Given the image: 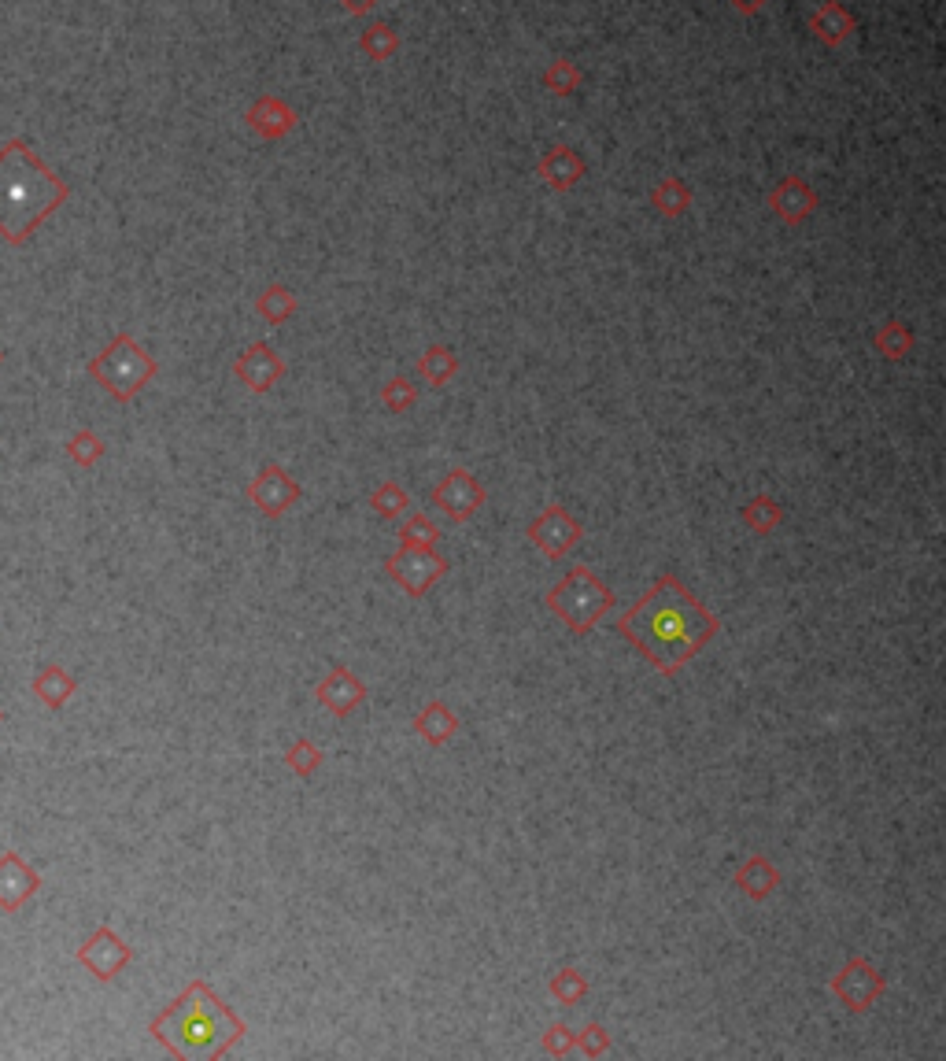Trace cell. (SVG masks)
<instances>
[{"label": "cell", "mask_w": 946, "mask_h": 1061, "mask_svg": "<svg viewBox=\"0 0 946 1061\" xmlns=\"http://www.w3.org/2000/svg\"><path fill=\"white\" fill-rule=\"evenodd\" d=\"M717 633L721 618L677 574L655 577V585L618 622V636H625L662 677H677Z\"/></svg>", "instance_id": "1"}, {"label": "cell", "mask_w": 946, "mask_h": 1061, "mask_svg": "<svg viewBox=\"0 0 946 1061\" xmlns=\"http://www.w3.org/2000/svg\"><path fill=\"white\" fill-rule=\"evenodd\" d=\"M244 1032L241 1017L200 976L152 1021V1036L174 1058H226Z\"/></svg>", "instance_id": "2"}, {"label": "cell", "mask_w": 946, "mask_h": 1061, "mask_svg": "<svg viewBox=\"0 0 946 1061\" xmlns=\"http://www.w3.org/2000/svg\"><path fill=\"white\" fill-rule=\"evenodd\" d=\"M544 603L570 633L588 636L614 610V592H610V585L603 577H595V570L588 562H577V566L566 570L562 581L551 585Z\"/></svg>", "instance_id": "3"}, {"label": "cell", "mask_w": 946, "mask_h": 1061, "mask_svg": "<svg viewBox=\"0 0 946 1061\" xmlns=\"http://www.w3.org/2000/svg\"><path fill=\"white\" fill-rule=\"evenodd\" d=\"M89 370H93V378H97L115 400L130 403L137 392L145 389L148 381L156 378L159 366H156V359L130 337V333H119V337H115V341L89 363Z\"/></svg>", "instance_id": "4"}, {"label": "cell", "mask_w": 946, "mask_h": 1061, "mask_svg": "<svg viewBox=\"0 0 946 1061\" xmlns=\"http://www.w3.org/2000/svg\"><path fill=\"white\" fill-rule=\"evenodd\" d=\"M385 574L407 592V596H425L437 585L440 577L448 574V559L437 548H422V544H400L385 562Z\"/></svg>", "instance_id": "5"}, {"label": "cell", "mask_w": 946, "mask_h": 1061, "mask_svg": "<svg viewBox=\"0 0 946 1061\" xmlns=\"http://www.w3.org/2000/svg\"><path fill=\"white\" fill-rule=\"evenodd\" d=\"M525 537H529L533 548L544 551V559L558 562V559H566V555L584 540V525L577 522L562 503H551V507H544V511L529 522Z\"/></svg>", "instance_id": "6"}, {"label": "cell", "mask_w": 946, "mask_h": 1061, "mask_svg": "<svg viewBox=\"0 0 946 1061\" xmlns=\"http://www.w3.org/2000/svg\"><path fill=\"white\" fill-rule=\"evenodd\" d=\"M884 991H887V980L862 954H850L847 962H843V969L832 976V995L850 1013H865L869 1006H876V1002L884 999Z\"/></svg>", "instance_id": "7"}, {"label": "cell", "mask_w": 946, "mask_h": 1061, "mask_svg": "<svg viewBox=\"0 0 946 1061\" xmlns=\"http://www.w3.org/2000/svg\"><path fill=\"white\" fill-rule=\"evenodd\" d=\"M429 500H433V507H437L440 514H448L451 522H470L473 514L485 507L488 492H485V485H481V481L470 474V470L455 466V470H448V474H444L437 485H433Z\"/></svg>", "instance_id": "8"}, {"label": "cell", "mask_w": 946, "mask_h": 1061, "mask_svg": "<svg viewBox=\"0 0 946 1061\" xmlns=\"http://www.w3.org/2000/svg\"><path fill=\"white\" fill-rule=\"evenodd\" d=\"M300 496H304V488L296 485V481L289 477V470L278 463H267L252 481H248V500L255 503V511L267 514V518L289 514L292 507L300 503Z\"/></svg>", "instance_id": "9"}, {"label": "cell", "mask_w": 946, "mask_h": 1061, "mask_svg": "<svg viewBox=\"0 0 946 1061\" xmlns=\"http://www.w3.org/2000/svg\"><path fill=\"white\" fill-rule=\"evenodd\" d=\"M366 684L359 681V673L348 670V666H333V670L315 684V703L322 710H329L333 718H352L355 710L366 703Z\"/></svg>", "instance_id": "10"}, {"label": "cell", "mask_w": 946, "mask_h": 1061, "mask_svg": "<svg viewBox=\"0 0 946 1061\" xmlns=\"http://www.w3.org/2000/svg\"><path fill=\"white\" fill-rule=\"evenodd\" d=\"M233 374H237V381H241L248 392L263 396V392H270L281 378H285V359L270 348V341H252L241 355H237Z\"/></svg>", "instance_id": "11"}, {"label": "cell", "mask_w": 946, "mask_h": 1061, "mask_svg": "<svg viewBox=\"0 0 946 1061\" xmlns=\"http://www.w3.org/2000/svg\"><path fill=\"white\" fill-rule=\"evenodd\" d=\"M78 962L97 976V980H115V976L134 962V951L111 932V925H100L89 940L78 947Z\"/></svg>", "instance_id": "12"}, {"label": "cell", "mask_w": 946, "mask_h": 1061, "mask_svg": "<svg viewBox=\"0 0 946 1061\" xmlns=\"http://www.w3.org/2000/svg\"><path fill=\"white\" fill-rule=\"evenodd\" d=\"M37 888H41V877L26 866V858H19V854L0 858V910L4 914H15L23 903H30Z\"/></svg>", "instance_id": "13"}, {"label": "cell", "mask_w": 946, "mask_h": 1061, "mask_svg": "<svg viewBox=\"0 0 946 1061\" xmlns=\"http://www.w3.org/2000/svg\"><path fill=\"white\" fill-rule=\"evenodd\" d=\"M769 208H773V215H777L780 222L802 226V222L817 211V193H813V185L802 182V178H784V182L769 193Z\"/></svg>", "instance_id": "14"}, {"label": "cell", "mask_w": 946, "mask_h": 1061, "mask_svg": "<svg viewBox=\"0 0 946 1061\" xmlns=\"http://www.w3.org/2000/svg\"><path fill=\"white\" fill-rule=\"evenodd\" d=\"M459 729H462V718L444 703V699H429V703L418 710V718H414V732H418L429 747L451 744V740L459 736Z\"/></svg>", "instance_id": "15"}, {"label": "cell", "mask_w": 946, "mask_h": 1061, "mask_svg": "<svg viewBox=\"0 0 946 1061\" xmlns=\"http://www.w3.org/2000/svg\"><path fill=\"white\" fill-rule=\"evenodd\" d=\"M536 171H540V178H544L551 189H558V193H566V189H573V185L581 182L584 178V159L573 152V148L566 145H555V148H547L544 156H540V163H536Z\"/></svg>", "instance_id": "16"}, {"label": "cell", "mask_w": 946, "mask_h": 1061, "mask_svg": "<svg viewBox=\"0 0 946 1061\" xmlns=\"http://www.w3.org/2000/svg\"><path fill=\"white\" fill-rule=\"evenodd\" d=\"M248 126H252L255 134L263 137V141H278V137H285L296 126V111L285 104L281 97H259L248 108Z\"/></svg>", "instance_id": "17"}, {"label": "cell", "mask_w": 946, "mask_h": 1061, "mask_svg": "<svg viewBox=\"0 0 946 1061\" xmlns=\"http://www.w3.org/2000/svg\"><path fill=\"white\" fill-rule=\"evenodd\" d=\"M732 884H736L751 903H765V899L780 888V869L773 866L765 854H751V858L732 873Z\"/></svg>", "instance_id": "18"}, {"label": "cell", "mask_w": 946, "mask_h": 1061, "mask_svg": "<svg viewBox=\"0 0 946 1061\" xmlns=\"http://www.w3.org/2000/svg\"><path fill=\"white\" fill-rule=\"evenodd\" d=\"M810 30L821 41H825L828 49H836V45H843L850 37V30H854V19H850V12L843 8V4H836V0H825L821 8H817V15L810 19Z\"/></svg>", "instance_id": "19"}, {"label": "cell", "mask_w": 946, "mask_h": 1061, "mask_svg": "<svg viewBox=\"0 0 946 1061\" xmlns=\"http://www.w3.org/2000/svg\"><path fill=\"white\" fill-rule=\"evenodd\" d=\"M296 311H300V300H296L289 285H281V281L267 285L263 293L255 296V315L263 318V322H270V326H281V322H289V318L296 315Z\"/></svg>", "instance_id": "20"}, {"label": "cell", "mask_w": 946, "mask_h": 1061, "mask_svg": "<svg viewBox=\"0 0 946 1061\" xmlns=\"http://www.w3.org/2000/svg\"><path fill=\"white\" fill-rule=\"evenodd\" d=\"M78 692V681H74L71 673L63 670V666H49V670H41L37 673V681H34V696L45 703L49 710H60L67 699Z\"/></svg>", "instance_id": "21"}, {"label": "cell", "mask_w": 946, "mask_h": 1061, "mask_svg": "<svg viewBox=\"0 0 946 1061\" xmlns=\"http://www.w3.org/2000/svg\"><path fill=\"white\" fill-rule=\"evenodd\" d=\"M418 374H422L433 389H444L455 374H459V355L451 352L448 344H429L418 359Z\"/></svg>", "instance_id": "22"}, {"label": "cell", "mask_w": 946, "mask_h": 1061, "mask_svg": "<svg viewBox=\"0 0 946 1061\" xmlns=\"http://www.w3.org/2000/svg\"><path fill=\"white\" fill-rule=\"evenodd\" d=\"M780 522H784V503L773 500L769 492H758V496L743 507V525H747L751 533H758V537H769L773 529H780Z\"/></svg>", "instance_id": "23"}, {"label": "cell", "mask_w": 946, "mask_h": 1061, "mask_svg": "<svg viewBox=\"0 0 946 1061\" xmlns=\"http://www.w3.org/2000/svg\"><path fill=\"white\" fill-rule=\"evenodd\" d=\"M873 348L880 359L898 363V359H906V355L913 352V330L906 326V322L891 318V322H884V326L873 333Z\"/></svg>", "instance_id": "24"}, {"label": "cell", "mask_w": 946, "mask_h": 1061, "mask_svg": "<svg viewBox=\"0 0 946 1061\" xmlns=\"http://www.w3.org/2000/svg\"><path fill=\"white\" fill-rule=\"evenodd\" d=\"M370 507H374L377 518L396 522V518H403V514L411 511V492H407L396 477H389V481H381V485L370 492Z\"/></svg>", "instance_id": "25"}, {"label": "cell", "mask_w": 946, "mask_h": 1061, "mask_svg": "<svg viewBox=\"0 0 946 1061\" xmlns=\"http://www.w3.org/2000/svg\"><path fill=\"white\" fill-rule=\"evenodd\" d=\"M281 762H285V769H289V773H296L300 781H307V777H315L318 769H322V762H326V751H322L315 740L300 736V740H292V744L285 747Z\"/></svg>", "instance_id": "26"}, {"label": "cell", "mask_w": 946, "mask_h": 1061, "mask_svg": "<svg viewBox=\"0 0 946 1061\" xmlns=\"http://www.w3.org/2000/svg\"><path fill=\"white\" fill-rule=\"evenodd\" d=\"M396 537H400V544H422V548H437L440 544V525L429 518V514L422 511H407L400 518V525H396Z\"/></svg>", "instance_id": "27"}, {"label": "cell", "mask_w": 946, "mask_h": 1061, "mask_svg": "<svg viewBox=\"0 0 946 1061\" xmlns=\"http://www.w3.org/2000/svg\"><path fill=\"white\" fill-rule=\"evenodd\" d=\"M547 991H551V999H555L558 1006H581V1002L588 999V976H584L581 969L566 965V969H558V973L551 976Z\"/></svg>", "instance_id": "28"}, {"label": "cell", "mask_w": 946, "mask_h": 1061, "mask_svg": "<svg viewBox=\"0 0 946 1061\" xmlns=\"http://www.w3.org/2000/svg\"><path fill=\"white\" fill-rule=\"evenodd\" d=\"M651 204H655L666 219H680L684 211L692 208V189L680 182V178H662L651 193Z\"/></svg>", "instance_id": "29"}, {"label": "cell", "mask_w": 946, "mask_h": 1061, "mask_svg": "<svg viewBox=\"0 0 946 1061\" xmlns=\"http://www.w3.org/2000/svg\"><path fill=\"white\" fill-rule=\"evenodd\" d=\"M359 49H363L370 60L385 63L400 52V34H396L389 23H370L363 30V37H359Z\"/></svg>", "instance_id": "30"}, {"label": "cell", "mask_w": 946, "mask_h": 1061, "mask_svg": "<svg viewBox=\"0 0 946 1061\" xmlns=\"http://www.w3.org/2000/svg\"><path fill=\"white\" fill-rule=\"evenodd\" d=\"M414 403H418V385L407 378H392L385 389H381V407L389 415H407Z\"/></svg>", "instance_id": "31"}, {"label": "cell", "mask_w": 946, "mask_h": 1061, "mask_svg": "<svg viewBox=\"0 0 946 1061\" xmlns=\"http://www.w3.org/2000/svg\"><path fill=\"white\" fill-rule=\"evenodd\" d=\"M581 82H584V74H581V67H577L573 60H555L551 67H547V74H544V86L551 89L555 97H566V93H573V89L581 86Z\"/></svg>", "instance_id": "32"}, {"label": "cell", "mask_w": 946, "mask_h": 1061, "mask_svg": "<svg viewBox=\"0 0 946 1061\" xmlns=\"http://www.w3.org/2000/svg\"><path fill=\"white\" fill-rule=\"evenodd\" d=\"M67 452H71V459L78 466H97L104 459V440L93 429H78L71 437V444H67Z\"/></svg>", "instance_id": "33"}, {"label": "cell", "mask_w": 946, "mask_h": 1061, "mask_svg": "<svg viewBox=\"0 0 946 1061\" xmlns=\"http://www.w3.org/2000/svg\"><path fill=\"white\" fill-rule=\"evenodd\" d=\"M573 1050H581L584 1058H607L610 1054V1036H607V1028L603 1025H595V1021H588L584 1025V1032L577 1039H573Z\"/></svg>", "instance_id": "34"}, {"label": "cell", "mask_w": 946, "mask_h": 1061, "mask_svg": "<svg viewBox=\"0 0 946 1061\" xmlns=\"http://www.w3.org/2000/svg\"><path fill=\"white\" fill-rule=\"evenodd\" d=\"M573 1039H577V1032L558 1021V1025H547V1028H544V1036H540V1047H544V1054H551V1058H566V1054H573Z\"/></svg>", "instance_id": "35"}, {"label": "cell", "mask_w": 946, "mask_h": 1061, "mask_svg": "<svg viewBox=\"0 0 946 1061\" xmlns=\"http://www.w3.org/2000/svg\"><path fill=\"white\" fill-rule=\"evenodd\" d=\"M381 0H340V8L344 12H352V15H366V12H374Z\"/></svg>", "instance_id": "36"}, {"label": "cell", "mask_w": 946, "mask_h": 1061, "mask_svg": "<svg viewBox=\"0 0 946 1061\" xmlns=\"http://www.w3.org/2000/svg\"><path fill=\"white\" fill-rule=\"evenodd\" d=\"M728 4H732L736 12H743V15H754V12H762L769 0H728Z\"/></svg>", "instance_id": "37"}, {"label": "cell", "mask_w": 946, "mask_h": 1061, "mask_svg": "<svg viewBox=\"0 0 946 1061\" xmlns=\"http://www.w3.org/2000/svg\"><path fill=\"white\" fill-rule=\"evenodd\" d=\"M0 721H4V714H0Z\"/></svg>", "instance_id": "38"}]
</instances>
